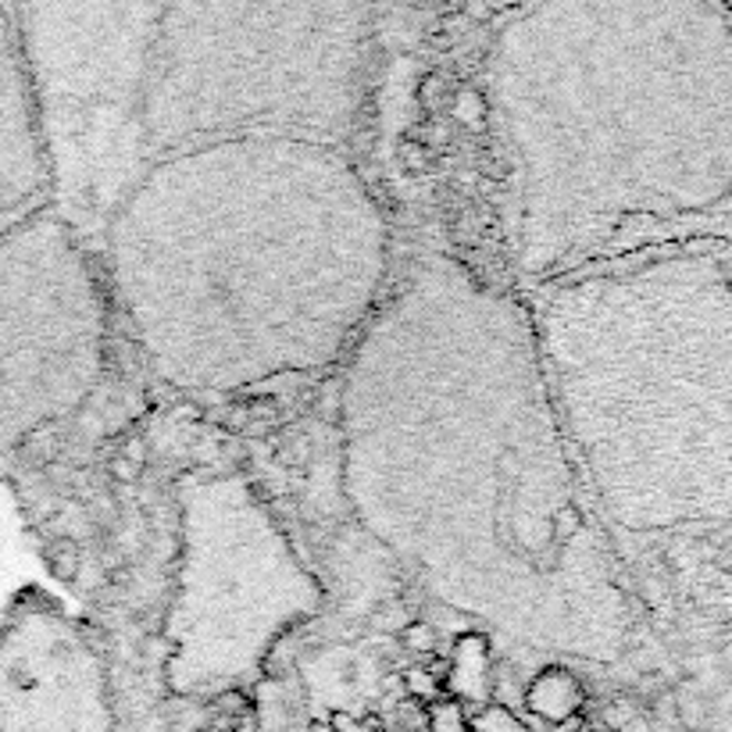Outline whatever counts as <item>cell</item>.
Returning a JSON list of instances; mask_svg holds the SVG:
<instances>
[{
  "instance_id": "cell-21",
  "label": "cell",
  "mask_w": 732,
  "mask_h": 732,
  "mask_svg": "<svg viewBox=\"0 0 732 732\" xmlns=\"http://www.w3.org/2000/svg\"><path fill=\"white\" fill-rule=\"evenodd\" d=\"M122 457H130L133 465L143 468V465H147V440H130V443L122 447Z\"/></svg>"
},
{
  "instance_id": "cell-20",
  "label": "cell",
  "mask_w": 732,
  "mask_h": 732,
  "mask_svg": "<svg viewBox=\"0 0 732 732\" xmlns=\"http://www.w3.org/2000/svg\"><path fill=\"white\" fill-rule=\"evenodd\" d=\"M461 14H465V19H472V22H497V14H501V8H493V4H475V0H468V4H461Z\"/></svg>"
},
{
  "instance_id": "cell-2",
  "label": "cell",
  "mask_w": 732,
  "mask_h": 732,
  "mask_svg": "<svg viewBox=\"0 0 732 732\" xmlns=\"http://www.w3.org/2000/svg\"><path fill=\"white\" fill-rule=\"evenodd\" d=\"M493 25L480 97L525 293L643 250L732 244V4L536 0Z\"/></svg>"
},
{
  "instance_id": "cell-1",
  "label": "cell",
  "mask_w": 732,
  "mask_h": 732,
  "mask_svg": "<svg viewBox=\"0 0 732 732\" xmlns=\"http://www.w3.org/2000/svg\"><path fill=\"white\" fill-rule=\"evenodd\" d=\"M337 396L343 501L429 597L544 658H626L636 597L518 290L415 254Z\"/></svg>"
},
{
  "instance_id": "cell-22",
  "label": "cell",
  "mask_w": 732,
  "mask_h": 732,
  "mask_svg": "<svg viewBox=\"0 0 732 732\" xmlns=\"http://www.w3.org/2000/svg\"><path fill=\"white\" fill-rule=\"evenodd\" d=\"M308 732H332V725H329V722H311Z\"/></svg>"
},
{
  "instance_id": "cell-13",
  "label": "cell",
  "mask_w": 732,
  "mask_h": 732,
  "mask_svg": "<svg viewBox=\"0 0 732 732\" xmlns=\"http://www.w3.org/2000/svg\"><path fill=\"white\" fill-rule=\"evenodd\" d=\"M425 732H472L468 729V711L457 700L443 697L425 711Z\"/></svg>"
},
{
  "instance_id": "cell-18",
  "label": "cell",
  "mask_w": 732,
  "mask_h": 732,
  "mask_svg": "<svg viewBox=\"0 0 732 732\" xmlns=\"http://www.w3.org/2000/svg\"><path fill=\"white\" fill-rule=\"evenodd\" d=\"M329 725H332V732H386L379 719H361V714H347V711L332 714Z\"/></svg>"
},
{
  "instance_id": "cell-7",
  "label": "cell",
  "mask_w": 732,
  "mask_h": 732,
  "mask_svg": "<svg viewBox=\"0 0 732 732\" xmlns=\"http://www.w3.org/2000/svg\"><path fill=\"white\" fill-rule=\"evenodd\" d=\"M101 265L51 212L0 240V461L86 408L107 372Z\"/></svg>"
},
{
  "instance_id": "cell-5",
  "label": "cell",
  "mask_w": 732,
  "mask_h": 732,
  "mask_svg": "<svg viewBox=\"0 0 732 732\" xmlns=\"http://www.w3.org/2000/svg\"><path fill=\"white\" fill-rule=\"evenodd\" d=\"M522 297L615 544L732 529V244L643 250Z\"/></svg>"
},
{
  "instance_id": "cell-6",
  "label": "cell",
  "mask_w": 732,
  "mask_h": 732,
  "mask_svg": "<svg viewBox=\"0 0 732 732\" xmlns=\"http://www.w3.org/2000/svg\"><path fill=\"white\" fill-rule=\"evenodd\" d=\"M175 507L179 565L165 611V693H244L265 679L282 636L326 608V586L244 475H186Z\"/></svg>"
},
{
  "instance_id": "cell-15",
  "label": "cell",
  "mask_w": 732,
  "mask_h": 732,
  "mask_svg": "<svg viewBox=\"0 0 732 732\" xmlns=\"http://www.w3.org/2000/svg\"><path fill=\"white\" fill-rule=\"evenodd\" d=\"M419 104L429 111V115H440L443 107L451 104V86L440 72H429L419 83Z\"/></svg>"
},
{
  "instance_id": "cell-19",
  "label": "cell",
  "mask_w": 732,
  "mask_h": 732,
  "mask_svg": "<svg viewBox=\"0 0 732 732\" xmlns=\"http://www.w3.org/2000/svg\"><path fill=\"white\" fill-rule=\"evenodd\" d=\"M140 472H143V468L133 465V461H130V457H122V454H118V457H111V465H107V475H111V480H115L118 486H133V483L140 480Z\"/></svg>"
},
{
  "instance_id": "cell-4",
  "label": "cell",
  "mask_w": 732,
  "mask_h": 732,
  "mask_svg": "<svg viewBox=\"0 0 732 732\" xmlns=\"http://www.w3.org/2000/svg\"><path fill=\"white\" fill-rule=\"evenodd\" d=\"M11 11L51 215L90 250L125 194L168 157L247 136L350 151L369 104V4L43 0Z\"/></svg>"
},
{
  "instance_id": "cell-11",
  "label": "cell",
  "mask_w": 732,
  "mask_h": 732,
  "mask_svg": "<svg viewBox=\"0 0 732 732\" xmlns=\"http://www.w3.org/2000/svg\"><path fill=\"white\" fill-rule=\"evenodd\" d=\"M525 708L547 725H565L586 708V690L565 664L550 661L533 676L529 690H525Z\"/></svg>"
},
{
  "instance_id": "cell-12",
  "label": "cell",
  "mask_w": 732,
  "mask_h": 732,
  "mask_svg": "<svg viewBox=\"0 0 732 732\" xmlns=\"http://www.w3.org/2000/svg\"><path fill=\"white\" fill-rule=\"evenodd\" d=\"M468 729H472V732H533L512 708H507V704H493V700H489L486 708L475 711V714H468Z\"/></svg>"
},
{
  "instance_id": "cell-17",
  "label": "cell",
  "mask_w": 732,
  "mask_h": 732,
  "mask_svg": "<svg viewBox=\"0 0 732 732\" xmlns=\"http://www.w3.org/2000/svg\"><path fill=\"white\" fill-rule=\"evenodd\" d=\"M401 643L411 650V654L433 658V650H436V643H440V636H436V629L429 626V622H408V626L401 629Z\"/></svg>"
},
{
  "instance_id": "cell-9",
  "label": "cell",
  "mask_w": 732,
  "mask_h": 732,
  "mask_svg": "<svg viewBox=\"0 0 732 732\" xmlns=\"http://www.w3.org/2000/svg\"><path fill=\"white\" fill-rule=\"evenodd\" d=\"M51 168L22 65L14 11L0 4V240L51 212Z\"/></svg>"
},
{
  "instance_id": "cell-16",
  "label": "cell",
  "mask_w": 732,
  "mask_h": 732,
  "mask_svg": "<svg viewBox=\"0 0 732 732\" xmlns=\"http://www.w3.org/2000/svg\"><path fill=\"white\" fill-rule=\"evenodd\" d=\"M47 565H51V571L58 579H75L79 576V565H83V558H79V547H72L69 539H58V544H51V550H47Z\"/></svg>"
},
{
  "instance_id": "cell-23",
  "label": "cell",
  "mask_w": 732,
  "mask_h": 732,
  "mask_svg": "<svg viewBox=\"0 0 732 732\" xmlns=\"http://www.w3.org/2000/svg\"><path fill=\"white\" fill-rule=\"evenodd\" d=\"M582 732H604V729H582Z\"/></svg>"
},
{
  "instance_id": "cell-14",
  "label": "cell",
  "mask_w": 732,
  "mask_h": 732,
  "mask_svg": "<svg viewBox=\"0 0 732 732\" xmlns=\"http://www.w3.org/2000/svg\"><path fill=\"white\" fill-rule=\"evenodd\" d=\"M404 690H408L411 700H415V704H436V700H443L440 679L429 672V668H408V672H404Z\"/></svg>"
},
{
  "instance_id": "cell-8",
  "label": "cell",
  "mask_w": 732,
  "mask_h": 732,
  "mask_svg": "<svg viewBox=\"0 0 732 732\" xmlns=\"http://www.w3.org/2000/svg\"><path fill=\"white\" fill-rule=\"evenodd\" d=\"M0 732H115L93 626L37 590L0 622Z\"/></svg>"
},
{
  "instance_id": "cell-3",
  "label": "cell",
  "mask_w": 732,
  "mask_h": 732,
  "mask_svg": "<svg viewBox=\"0 0 732 732\" xmlns=\"http://www.w3.org/2000/svg\"><path fill=\"white\" fill-rule=\"evenodd\" d=\"M93 258L151 372L229 396L343 364L390 290L393 233L350 151L247 136L154 165Z\"/></svg>"
},
{
  "instance_id": "cell-10",
  "label": "cell",
  "mask_w": 732,
  "mask_h": 732,
  "mask_svg": "<svg viewBox=\"0 0 732 732\" xmlns=\"http://www.w3.org/2000/svg\"><path fill=\"white\" fill-rule=\"evenodd\" d=\"M443 697L457 700L461 708L468 704H489L493 690V654H489V636L486 632H461L454 640L451 654V672L440 679Z\"/></svg>"
}]
</instances>
